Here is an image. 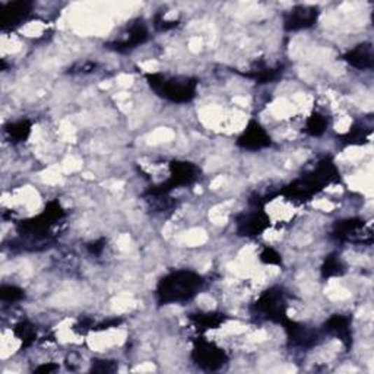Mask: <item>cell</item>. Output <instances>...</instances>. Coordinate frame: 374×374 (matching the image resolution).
Returning <instances> with one entry per match:
<instances>
[{
	"instance_id": "8992f818",
	"label": "cell",
	"mask_w": 374,
	"mask_h": 374,
	"mask_svg": "<svg viewBox=\"0 0 374 374\" xmlns=\"http://www.w3.org/2000/svg\"><path fill=\"white\" fill-rule=\"evenodd\" d=\"M193 361L203 370H218L223 367L228 356L223 348H219L216 344L207 341V339L199 338L195 342L193 351H192Z\"/></svg>"
},
{
	"instance_id": "44dd1931",
	"label": "cell",
	"mask_w": 374,
	"mask_h": 374,
	"mask_svg": "<svg viewBox=\"0 0 374 374\" xmlns=\"http://www.w3.org/2000/svg\"><path fill=\"white\" fill-rule=\"evenodd\" d=\"M368 129H366L361 125H355L352 129L344 136V141L352 145H361L368 139Z\"/></svg>"
},
{
	"instance_id": "277c9868",
	"label": "cell",
	"mask_w": 374,
	"mask_h": 374,
	"mask_svg": "<svg viewBox=\"0 0 374 374\" xmlns=\"http://www.w3.org/2000/svg\"><path fill=\"white\" fill-rule=\"evenodd\" d=\"M254 312L259 314V317H263L265 320H269L272 323H282L288 319L286 317V300L285 294L278 286L270 288V290L265 291L258 301L254 303Z\"/></svg>"
},
{
	"instance_id": "d4e9b609",
	"label": "cell",
	"mask_w": 374,
	"mask_h": 374,
	"mask_svg": "<svg viewBox=\"0 0 374 374\" xmlns=\"http://www.w3.org/2000/svg\"><path fill=\"white\" fill-rule=\"evenodd\" d=\"M104 246H106V240H104V239H101V240L94 242L92 244H90V250H91V253H94V254H101V251L104 250Z\"/></svg>"
},
{
	"instance_id": "ba28073f",
	"label": "cell",
	"mask_w": 374,
	"mask_h": 374,
	"mask_svg": "<svg viewBox=\"0 0 374 374\" xmlns=\"http://www.w3.org/2000/svg\"><path fill=\"white\" fill-rule=\"evenodd\" d=\"M270 227V218L265 211H253L237 219V233L242 237L262 235Z\"/></svg>"
},
{
	"instance_id": "d6986e66",
	"label": "cell",
	"mask_w": 374,
	"mask_h": 374,
	"mask_svg": "<svg viewBox=\"0 0 374 374\" xmlns=\"http://www.w3.org/2000/svg\"><path fill=\"white\" fill-rule=\"evenodd\" d=\"M345 274V265L339 259L336 254H331L325 259V263L321 266L323 278H335Z\"/></svg>"
},
{
	"instance_id": "4fadbf2b",
	"label": "cell",
	"mask_w": 374,
	"mask_h": 374,
	"mask_svg": "<svg viewBox=\"0 0 374 374\" xmlns=\"http://www.w3.org/2000/svg\"><path fill=\"white\" fill-rule=\"evenodd\" d=\"M344 60L351 64L355 69H371L374 64V52H373V46L370 43H363L355 46L354 48L348 50V52L344 55Z\"/></svg>"
},
{
	"instance_id": "ac0fdd59",
	"label": "cell",
	"mask_w": 374,
	"mask_h": 374,
	"mask_svg": "<svg viewBox=\"0 0 374 374\" xmlns=\"http://www.w3.org/2000/svg\"><path fill=\"white\" fill-rule=\"evenodd\" d=\"M328 126H329V118L325 114L316 111L307 118V122H305V132L310 136H314V138H319V136L326 132Z\"/></svg>"
},
{
	"instance_id": "52a82bcc",
	"label": "cell",
	"mask_w": 374,
	"mask_h": 374,
	"mask_svg": "<svg viewBox=\"0 0 374 374\" xmlns=\"http://www.w3.org/2000/svg\"><path fill=\"white\" fill-rule=\"evenodd\" d=\"M320 15L319 8L298 5L288 11L284 16V28L286 31H301L312 28Z\"/></svg>"
},
{
	"instance_id": "8fae6325",
	"label": "cell",
	"mask_w": 374,
	"mask_h": 374,
	"mask_svg": "<svg viewBox=\"0 0 374 374\" xmlns=\"http://www.w3.org/2000/svg\"><path fill=\"white\" fill-rule=\"evenodd\" d=\"M282 326L285 328V332L288 335V339L294 347L300 348H312L319 342V332L314 329H310L304 325H300V323H296L290 319H286Z\"/></svg>"
},
{
	"instance_id": "7c38bea8",
	"label": "cell",
	"mask_w": 374,
	"mask_h": 374,
	"mask_svg": "<svg viewBox=\"0 0 374 374\" xmlns=\"http://www.w3.org/2000/svg\"><path fill=\"white\" fill-rule=\"evenodd\" d=\"M148 39H149V32H148L146 25L144 22H136L134 25L130 27L129 32L126 34V37L111 43L110 48L116 50V52H120V53L130 52V50L144 44Z\"/></svg>"
},
{
	"instance_id": "484cf974",
	"label": "cell",
	"mask_w": 374,
	"mask_h": 374,
	"mask_svg": "<svg viewBox=\"0 0 374 374\" xmlns=\"http://www.w3.org/2000/svg\"><path fill=\"white\" fill-rule=\"evenodd\" d=\"M57 368V366H55V364H44V366H41V367H39L37 368V371H40V373H50V371H55Z\"/></svg>"
},
{
	"instance_id": "2e32d148",
	"label": "cell",
	"mask_w": 374,
	"mask_h": 374,
	"mask_svg": "<svg viewBox=\"0 0 374 374\" xmlns=\"http://www.w3.org/2000/svg\"><path fill=\"white\" fill-rule=\"evenodd\" d=\"M191 320L193 321V325L199 331H209V329H218L221 325H224V321L227 320V316L223 313H199V314H192Z\"/></svg>"
},
{
	"instance_id": "e0dca14e",
	"label": "cell",
	"mask_w": 374,
	"mask_h": 374,
	"mask_svg": "<svg viewBox=\"0 0 374 374\" xmlns=\"http://www.w3.org/2000/svg\"><path fill=\"white\" fill-rule=\"evenodd\" d=\"M282 75V67H269L263 63H258L256 67H253L250 72L246 74L247 78H251L253 81H256L258 83H269L277 81Z\"/></svg>"
},
{
	"instance_id": "5bb4252c",
	"label": "cell",
	"mask_w": 374,
	"mask_h": 374,
	"mask_svg": "<svg viewBox=\"0 0 374 374\" xmlns=\"http://www.w3.org/2000/svg\"><path fill=\"white\" fill-rule=\"evenodd\" d=\"M325 331L335 335L342 341V344L349 348L352 345L351 320L344 314H333L325 323Z\"/></svg>"
},
{
	"instance_id": "9c48e42d",
	"label": "cell",
	"mask_w": 374,
	"mask_h": 374,
	"mask_svg": "<svg viewBox=\"0 0 374 374\" xmlns=\"http://www.w3.org/2000/svg\"><path fill=\"white\" fill-rule=\"evenodd\" d=\"M366 233V223L360 218H348L338 221L333 227L332 235L339 242H352L360 243L364 242V235L371 237L370 233Z\"/></svg>"
},
{
	"instance_id": "603a6c76",
	"label": "cell",
	"mask_w": 374,
	"mask_h": 374,
	"mask_svg": "<svg viewBox=\"0 0 374 374\" xmlns=\"http://www.w3.org/2000/svg\"><path fill=\"white\" fill-rule=\"evenodd\" d=\"M16 335L21 338V341L24 345H29L31 342L36 341V331H34L32 326H29L28 323H21V325L16 326Z\"/></svg>"
},
{
	"instance_id": "cb8c5ba5",
	"label": "cell",
	"mask_w": 374,
	"mask_h": 374,
	"mask_svg": "<svg viewBox=\"0 0 374 374\" xmlns=\"http://www.w3.org/2000/svg\"><path fill=\"white\" fill-rule=\"evenodd\" d=\"M259 258L266 265H281V262H282L281 254L275 249H272V247H265L261 251Z\"/></svg>"
},
{
	"instance_id": "5b68a950",
	"label": "cell",
	"mask_w": 374,
	"mask_h": 374,
	"mask_svg": "<svg viewBox=\"0 0 374 374\" xmlns=\"http://www.w3.org/2000/svg\"><path fill=\"white\" fill-rule=\"evenodd\" d=\"M64 215L63 208L59 202H50L44 212L36 218L28 219L21 226V233L25 237H31L32 240H43L47 237L50 228Z\"/></svg>"
},
{
	"instance_id": "7a4b0ae2",
	"label": "cell",
	"mask_w": 374,
	"mask_h": 374,
	"mask_svg": "<svg viewBox=\"0 0 374 374\" xmlns=\"http://www.w3.org/2000/svg\"><path fill=\"white\" fill-rule=\"evenodd\" d=\"M203 278L192 270H174L157 285L160 304H177L192 300L202 288Z\"/></svg>"
},
{
	"instance_id": "7402d4cb",
	"label": "cell",
	"mask_w": 374,
	"mask_h": 374,
	"mask_svg": "<svg viewBox=\"0 0 374 374\" xmlns=\"http://www.w3.org/2000/svg\"><path fill=\"white\" fill-rule=\"evenodd\" d=\"M0 297H2V300L6 303H16L21 301L25 297V293L21 288L15 285H4L0 288Z\"/></svg>"
},
{
	"instance_id": "9a60e30c",
	"label": "cell",
	"mask_w": 374,
	"mask_h": 374,
	"mask_svg": "<svg viewBox=\"0 0 374 374\" xmlns=\"http://www.w3.org/2000/svg\"><path fill=\"white\" fill-rule=\"evenodd\" d=\"M32 11V4L29 2H13L8 4L2 9V25L4 27H16L28 18Z\"/></svg>"
},
{
	"instance_id": "ffe728a7",
	"label": "cell",
	"mask_w": 374,
	"mask_h": 374,
	"mask_svg": "<svg viewBox=\"0 0 374 374\" xmlns=\"http://www.w3.org/2000/svg\"><path fill=\"white\" fill-rule=\"evenodd\" d=\"M8 133L13 142H24L31 133V123L28 120L15 122L8 127Z\"/></svg>"
},
{
	"instance_id": "6da1fadb",
	"label": "cell",
	"mask_w": 374,
	"mask_h": 374,
	"mask_svg": "<svg viewBox=\"0 0 374 374\" xmlns=\"http://www.w3.org/2000/svg\"><path fill=\"white\" fill-rule=\"evenodd\" d=\"M336 181H339V169L335 162L326 157L317 164L310 174L286 186L282 191V195L293 202H305L325 189L326 186Z\"/></svg>"
},
{
	"instance_id": "3957f363",
	"label": "cell",
	"mask_w": 374,
	"mask_h": 374,
	"mask_svg": "<svg viewBox=\"0 0 374 374\" xmlns=\"http://www.w3.org/2000/svg\"><path fill=\"white\" fill-rule=\"evenodd\" d=\"M146 81L160 97L172 103H191L196 97L198 81L193 78H165L160 74H149L146 75Z\"/></svg>"
},
{
	"instance_id": "30bf717a",
	"label": "cell",
	"mask_w": 374,
	"mask_h": 374,
	"mask_svg": "<svg viewBox=\"0 0 374 374\" xmlns=\"http://www.w3.org/2000/svg\"><path fill=\"white\" fill-rule=\"evenodd\" d=\"M237 145L243 149L259 151L270 146L272 139L269 133L258 122H250L237 139Z\"/></svg>"
}]
</instances>
